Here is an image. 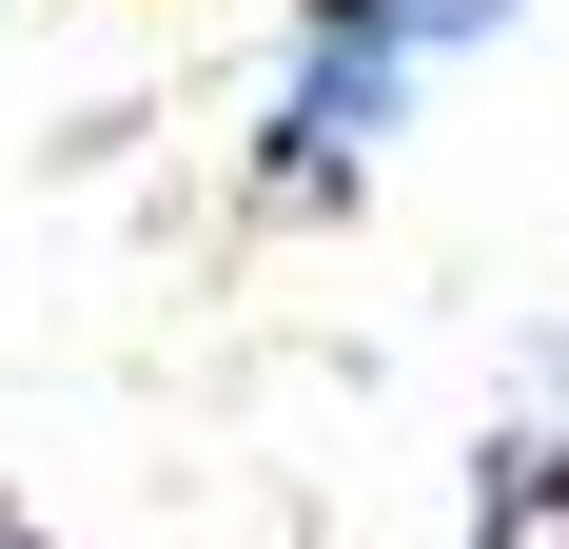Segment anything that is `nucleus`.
Listing matches in <instances>:
<instances>
[{
    "label": "nucleus",
    "instance_id": "1",
    "mask_svg": "<svg viewBox=\"0 0 569 549\" xmlns=\"http://www.w3.org/2000/svg\"><path fill=\"white\" fill-rule=\"evenodd\" d=\"M0 549H59V530H20V510H0Z\"/></svg>",
    "mask_w": 569,
    "mask_h": 549
}]
</instances>
